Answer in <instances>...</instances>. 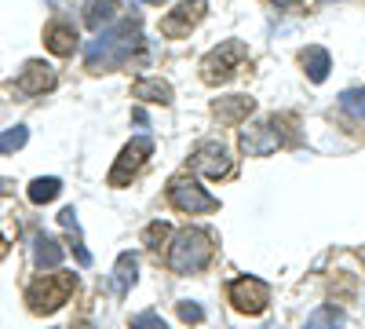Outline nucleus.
<instances>
[{
    "instance_id": "obj_1",
    "label": "nucleus",
    "mask_w": 365,
    "mask_h": 329,
    "mask_svg": "<svg viewBox=\"0 0 365 329\" xmlns=\"http://www.w3.org/2000/svg\"><path fill=\"white\" fill-rule=\"evenodd\" d=\"M143 48V34H139V19H128L113 29H99L96 41H88L84 48V66L91 74H110L132 63V55Z\"/></svg>"
},
{
    "instance_id": "obj_2",
    "label": "nucleus",
    "mask_w": 365,
    "mask_h": 329,
    "mask_svg": "<svg viewBox=\"0 0 365 329\" xmlns=\"http://www.w3.org/2000/svg\"><path fill=\"white\" fill-rule=\"evenodd\" d=\"M212 234L201 231V227H187V231H179L172 238V246H168V267L175 275H197L201 267L212 260Z\"/></svg>"
},
{
    "instance_id": "obj_3",
    "label": "nucleus",
    "mask_w": 365,
    "mask_h": 329,
    "mask_svg": "<svg viewBox=\"0 0 365 329\" xmlns=\"http://www.w3.org/2000/svg\"><path fill=\"white\" fill-rule=\"evenodd\" d=\"M73 289H77L73 275H44V278H37L34 285L26 289V304L34 308L37 315H51V311H58L70 300Z\"/></svg>"
},
{
    "instance_id": "obj_4",
    "label": "nucleus",
    "mask_w": 365,
    "mask_h": 329,
    "mask_svg": "<svg viewBox=\"0 0 365 329\" xmlns=\"http://www.w3.org/2000/svg\"><path fill=\"white\" fill-rule=\"evenodd\" d=\"M249 59V48L241 41H223L220 48H212L205 59H201V81L205 84H223L234 77V70Z\"/></svg>"
},
{
    "instance_id": "obj_5",
    "label": "nucleus",
    "mask_w": 365,
    "mask_h": 329,
    "mask_svg": "<svg viewBox=\"0 0 365 329\" xmlns=\"http://www.w3.org/2000/svg\"><path fill=\"white\" fill-rule=\"evenodd\" d=\"M168 201L179 208V213H190V216L216 213V208H220V201L212 198L205 187H197L194 179H187V176H179V179H172V183H168Z\"/></svg>"
},
{
    "instance_id": "obj_6",
    "label": "nucleus",
    "mask_w": 365,
    "mask_h": 329,
    "mask_svg": "<svg viewBox=\"0 0 365 329\" xmlns=\"http://www.w3.org/2000/svg\"><path fill=\"white\" fill-rule=\"evenodd\" d=\"M227 293H230V304H234L237 311H245V315H259V311L270 304V285H267L263 278H256V275L234 278Z\"/></svg>"
},
{
    "instance_id": "obj_7",
    "label": "nucleus",
    "mask_w": 365,
    "mask_h": 329,
    "mask_svg": "<svg viewBox=\"0 0 365 329\" xmlns=\"http://www.w3.org/2000/svg\"><path fill=\"white\" fill-rule=\"evenodd\" d=\"M150 154H154V139H150V136H135L125 151H120V158H117V165L110 172V187H125L132 176H139V168L146 165Z\"/></svg>"
},
{
    "instance_id": "obj_8",
    "label": "nucleus",
    "mask_w": 365,
    "mask_h": 329,
    "mask_svg": "<svg viewBox=\"0 0 365 329\" xmlns=\"http://www.w3.org/2000/svg\"><path fill=\"white\" fill-rule=\"evenodd\" d=\"M282 146V132H278V121H263V125H249L241 128V151L249 158H267Z\"/></svg>"
},
{
    "instance_id": "obj_9",
    "label": "nucleus",
    "mask_w": 365,
    "mask_h": 329,
    "mask_svg": "<svg viewBox=\"0 0 365 329\" xmlns=\"http://www.w3.org/2000/svg\"><path fill=\"white\" fill-rule=\"evenodd\" d=\"M201 19H205V0H179L175 11H168L161 19V34L165 37H187Z\"/></svg>"
},
{
    "instance_id": "obj_10",
    "label": "nucleus",
    "mask_w": 365,
    "mask_h": 329,
    "mask_svg": "<svg viewBox=\"0 0 365 329\" xmlns=\"http://www.w3.org/2000/svg\"><path fill=\"white\" fill-rule=\"evenodd\" d=\"M190 165L194 172L201 176H212V179H220V176H230V154H227V146L223 143H201L197 151L190 154Z\"/></svg>"
},
{
    "instance_id": "obj_11",
    "label": "nucleus",
    "mask_w": 365,
    "mask_h": 329,
    "mask_svg": "<svg viewBox=\"0 0 365 329\" xmlns=\"http://www.w3.org/2000/svg\"><path fill=\"white\" fill-rule=\"evenodd\" d=\"M55 88V70L48 63H41V59H34V63H26V70L19 74V92L26 96H44Z\"/></svg>"
},
{
    "instance_id": "obj_12",
    "label": "nucleus",
    "mask_w": 365,
    "mask_h": 329,
    "mask_svg": "<svg viewBox=\"0 0 365 329\" xmlns=\"http://www.w3.org/2000/svg\"><path fill=\"white\" fill-rule=\"evenodd\" d=\"M252 106H256V103L245 99V96H230V99H220L212 110H216L220 121H227V125H241V121H245V117L252 113Z\"/></svg>"
},
{
    "instance_id": "obj_13",
    "label": "nucleus",
    "mask_w": 365,
    "mask_h": 329,
    "mask_svg": "<svg viewBox=\"0 0 365 329\" xmlns=\"http://www.w3.org/2000/svg\"><path fill=\"white\" fill-rule=\"evenodd\" d=\"M44 41H48V48H51L55 55H73V48H77V29L66 26V22H55V26L44 29Z\"/></svg>"
},
{
    "instance_id": "obj_14",
    "label": "nucleus",
    "mask_w": 365,
    "mask_h": 329,
    "mask_svg": "<svg viewBox=\"0 0 365 329\" xmlns=\"http://www.w3.org/2000/svg\"><path fill=\"white\" fill-rule=\"evenodd\" d=\"M132 96L143 99V103H161V106H168V103H172V84L161 81V77H146V81H139V84L132 88Z\"/></svg>"
},
{
    "instance_id": "obj_15",
    "label": "nucleus",
    "mask_w": 365,
    "mask_h": 329,
    "mask_svg": "<svg viewBox=\"0 0 365 329\" xmlns=\"http://www.w3.org/2000/svg\"><path fill=\"white\" fill-rule=\"evenodd\" d=\"M34 260H37V267H44V271H55V267L63 263V246H58L51 234H37V242H34Z\"/></svg>"
},
{
    "instance_id": "obj_16",
    "label": "nucleus",
    "mask_w": 365,
    "mask_h": 329,
    "mask_svg": "<svg viewBox=\"0 0 365 329\" xmlns=\"http://www.w3.org/2000/svg\"><path fill=\"white\" fill-rule=\"evenodd\" d=\"M299 59H303V70H307V77H311L314 84H322V81L329 77V66H332V63H329V51H325V48H307Z\"/></svg>"
},
{
    "instance_id": "obj_17",
    "label": "nucleus",
    "mask_w": 365,
    "mask_h": 329,
    "mask_svg": "<svg viewBox=\"0 0 365 329\" xmlns=\"http://www.w3.org/2000/svg\"><path fill=\"white\" fill-rule=\"evenodd\" d=\"M117 11H120V0H91V8H88V26L96 29H106L113 19H117Z\"/></svg>"
},
{
    "instance_id": "obj_18",
    "label": "nucleus",
    "mask_w": 365,
    "mask_h": 329,
    "mask_svg": "<svg viewBox=\"0 0 365 329\" xmlns=\"http://www.w3.org/2000/svg\"><path fill=\"white\" fill-rule=\"evenodd\" d=\"M135 271H139L135 256H132V253H120V256H117V267H113V285H117L120 296L135 285Z\"/></svg>"
},
{
    "instance_id": "obj_19",
    "label": "nucleus",
    "mask_w": 365,
    "mask_h": 329,
    "mask_svg": "<svg viewBox=\"0 0 365 329\" xmlns=\"http://www.w3.org/2000/svg\"><path fill=\"white\" fill-rule=\"evenodd\" d=\"M58 191H63V183H58L55 176H41V179H34V183H29V201H34V205L55 201Z\"/></svg>"
},
{
    "instance_id": "obj_20",
    "label": "nucleus",
    "mask_w": 365,
    "mask_h": 329,
    "mask_svg": "<svg viewBox=\"0 0 365 329\" xmlns=\"http://www.w3.org/2000/svg\"><path fill=\"white\" fill-rule=\"evenodd\" d=\"M344 325V315L336 311V308H318L311 318H307V325H303V329H340Z\"/></svg>"
},
{
    "instance_id": "obj_21",
    "label": "nucleus",
    "mask_w": 365,
    "mask_h": 329,
    "mask_svg": "<svg viewBox=\"0 0 365 329\" xmlns=\"http://www.w3.org/2000/svg\"><path fill=\"white\" fill-rule=\"evenodd\" d=\"M26 139H29V128H26V125H15V128H8V132H0V154L22 151Z\"/></svg>"
},
{
    "instance_id": "obj_22",
    "label": "nucleus",
    "mask_w": 365,
    "mask_h": 329,
    "mask_svg": "<svg viewBox=\"0 0 365 329\" xmlns=\"http://www.w3.org/2000/svg\"><path fill=\"white\" fill-rule=\"evenodd\" d=\"M340 106L365 121V92H344V96H340Z\"/></svg>"
},
{
    "instance_id": "obj_23",
    "label": "nucleus",
    "mask_w": 365,
    "mask_h": 329,
    "mask_svg": "<svg viewBox=\"0 0 365 329\" xmlns=\"http://www.w3.org/2000/svg\"><path fill=\"white\" fill-rule=\"evenodd\" d=\"M132 329H168V325H165V318L158 311H143V315L132 318Z\"/></svg>"
},
{
    "instance_id": "obj_24",
    "label": "nucleus",
    "mask_w": 365,
    "mask_h": 329,
    "mask_svg": "<svg viewBox=\"0 0 365 329\" xmlns=\"http://www.w3.org/2000/svg\"><path fill=\"white\" fill-rule=\"evenodd\" d=\"M165 238H168V223H150V227H146V246H150V249H158Z\"/></svg>"
},
{
    "instance_id": "obj_25",
    "label": "nucleus",
    "mask_w": 365,
    "mask_h": 329,
    "mask_svg": "<svg viewBox=\"0 0 365 329\" xmlns=\"http://www.w3.org/2000/svg\"><path fill=\"white\" fill-rule=\"evenodd\" d=\"M179 318H182V322H194V325H197V322L205 318V311H201L197 304H190V300H182V304H179Z\"/></svg>"
},
{
    "instance_id": "obj_26",
    "label": "nucleus",
    "mask_w": 365,
    "mask_h": 329,
    "mask_svg": "<svg viewBox=\"0 0 365 329\" xmlns=\"http://www.w3.org/2000/svg\"><path fill=\"white\" fill-rule=\"evenodd\" d=\"M15 191V183H11V179H0V194H11Z\"/></svg>"
},
{
    "instance_id": "obj_27",
    "label": "nucleus",
    "mask_w": 365,
    "mask_h": 329,
    "mask_svg": "<svg viewBox=\"0 0 365 329\" xmlns=\"http://www.w3.org/2000/svg\"><path fill=\"white\" fill-rule=\"evenodd\" d=\"M278 8H292V4H299V0H274Z\"/></svg>"
},
{
    "instance_id": "obj_28",
    "label": "nucleus",
    "mask_w": 365,
    "mask_h": 329,
    "mask_svg": "<svg viewBox=\"0 0 365 329\" xmlns=\"http://www.w3.org/2000/svg\"><path fill=\"white\" fill-rule=\"evenodd\" d=\"M73 329H96V325H91V322H81V325H73Z\"/></svg>"
},
{
    "instance_id": "obj_29",
    "label": "nucleus",
    "mask_w": 365,
    "mask_h": 329,
    "mask_svg": "<svg viewBox=\"0 0 365 329\" xmlns=\"http://www.w3.org/2000/svg\"><path fill=\"white\" fill-rule=\"evenodd\" d=\"M146 4H161V0H146Z\"/></svg>"
}]
</instances>
